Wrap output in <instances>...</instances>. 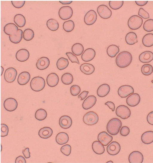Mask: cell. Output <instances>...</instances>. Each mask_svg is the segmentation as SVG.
Segmentation results:
<instances>
[{"label":"cell","instance_id":"cell-49","mask_svg":"<svg viewBox=\"0 0 153 163\" xmlns=\"http://www.w3.org/2000/svg\"><path fill=\"white\" fill-rule=\"evenodd\" d=\"M1 136L4 137L7 136L8 134L9 129L8 126L4 124H1Z\"/></svg>","mask_w":153,"mask_h":163},{"label":"cell","instance_id":"cell-33","mask_svg":"<svg viewBox=\"0 0 153 163\" xmlns=\"http://www.w3.org/2000/svg\"><path fill=\"white\" fill-rule=\"evenodd\" d=\"M23 31L21 29H19L17 32L12 35L9 36L10 41L14 44L20 42L22 38Z\"/></svg>","mask_w":153,"mask_h":163},{"label":"cell","instance_id":"cell-35","mask_svg":"<svg viewBox=\"0 0 153 163\" xmlns=\"http://www.w3.org/2000/svg\"><path fill=\"white\" fill-rule=\"evenodd\" d=\"M120 51L119 48L117 46L112 44L109 45L107 49V53L111 57H115Z\"/></svg>","mask_w":153,"mask_h":163},{"label":"cell","instance_id":"cell-46","mask_svg":"<svg viewBox=\"0 0 153 163\" xmlns=\"http://www.w3.org/2000/svg\"><path fill=\"white\" fill-rule=\"evenodd\" d=\"M123 1H109L110 7L113 10H117L121 8L123 5Z\"/></svg>","mask_w":153,"mask_h":163},{"label":"cell","instance_id":"cell-47","mask_svg":"<svg viewBox=\"0 0 153 163\" xmlns=\"http://www.w3.org/2000/svg\"><path fill=\"white\" fill-rule=\"evenodd\" d=\"M71 146L70 145L66 144L63 145L61 147L60 151L63 154L68 156L71 154Z\"/></svg>","mask_w":153,"mask_h":163},{"label":"cell","instance_id":"cell-16","mask_svg":"<svg viewBox=\"0 0 153 163\" xmlns=\"http://www.w3.org/2000/svg\"><path fill=\"white\" fill-rule=\"evenodd\" d=\"M140 97L137 93H134L128 96L126 99V102L128 106L134 107L140 103Z\"/></svg>","mask_w":153,"mask_h":163},{"label":"cell","instance_id":"cell-4","mask_svg":"<svg viewBox=\"0 0 153 163\" xmlns=\"http://www.w3.org/2000/svg\"><path fill=\"white\" fill-rule=\"evenodd\" d=\"M99 120L98 115L92 111L86 113L83 116V121L86 125H94L97 123Z\"/></svg>","mask_w":153,"mask_h":163},{"label":"cell","instance_id":"cell-13","mask_svg":"<svg viewBox=\"0 0 153 163\" xmlns=\"http://www.w3.org/2000/svg\"><path fill=\"white\" fill-rule=\"evenodd\" d=\"M107 151L109 154L114 155L118 154L120 151L121 147L119 143L115 141L111 143L107 147Z\"/></svg>","mask_w":153,"mask_h":163},{"label":"cell","instance_id":"cell-53","mask_svg":"<svg viewBox=\"0 0 153 163\" xmlns=\"http://www.w3.org/2000/svg\"><path fill=\"white\" fill-rule=\"evenodd\" d=\"M13 6L16 8H20L25 5V1H11Z\"/></svg>","mask_w":153,"mask_h":163},{"label":"cell","instance_id":"cell-1","mask_svg":"<svg viewBox=\"0 0 153 163\" xmlns=\"http://www.w3.org/2000/svg\"><path fill=\"white\" fill-rule=\"evenodd\" d=\"M132 59L131 54L127 51H123L117 56L115 62L117 65L120 68L127 67L131 62Z\"/></svg>","mask_w":153,"mask_h":163},{"label":"cell","instance_id":"cell-32","mask_svg":"<svg viewBox=\"0 0 153 163\" xmlns=\"http://www.w3.org/2000/svg\"><path fill=\"white\" fill-rule=\"evenodd\" d=\"M125 41L129 45H133L138 42L137 35L134 32H129L125 36Z\"/></svg>","mask_w":153,"mask_h":163},{"label":"cell","instance_id":"cell-60","mask_svg":"<svg viewBox=\"0 0 153 163\" xmlns=\"http://www.w3.org/2000/svg\"><path fill=\"white\" fill-rule=\"evenodd\" d=\"M60 3L63 5L69 4L72 2V1H59Z\"/></svg>","mask_w":153,"mask_h":163},{"label":"cell","instance_id":"cell-57","mask_svg":"<svg viewBox=\"0 0 153 163\" xmlns=\"http://www.w3.org/2000/svg\"><path fill=\"white\" fill-rule=\"evenodd\" d=\"M88 91H84L82 92L78 96V98H81V100H82L85 99L87 96Z\"/></svg>","mask_w":153,"mask_h":163},{"label":"cell","instance_id":"cell-6","mask_svg":"<svg viewBox=\"0 0 153 163\" xmlns=\"http://www.w3.org/2000/svg\"><path fill=\"white\" fill-rule=\"evenodd\" d=\"M116 115L123 119H126L131 115V112L129 108L125 105L118 106L116 110Z\"/></svg>","mask_w":153,"mask_h":163},{"label":"cell","instance_id":"cell-63","mask_svg":"<svg viewBox=\"0 0 153 163\" xmlns=\"http://www.w3.org/2000/svg\"><path fill=\"white\" fill-rule=\"evenodd\" d=\"M151 82L152 83H153V80L151 81Z\"/></svg>","mask_w":153,"mask_h":163},{"label":"cell","instance_id":"cell-10","mask_svg":"<svg viewBox=\"0 0 153 163\" xmlns=\"http://www.w3.org/2000/svg\"><path fill=\"white\" fill-rule=\"evenodd\" d=\"M134 92L132 87L128 85H124L120 86L118 90V95L122 98H125Z\"/></svg>","mask_w":153,"mask_h":163},{"label":"cell","instance_id":"cell-15","mask_svg":"<svg viewBox=\"0 0 153 163\" xmlns=\"http://www.w3.org/2000/svg\"><path fill=\"white\" fill-rule=\"evenodd\" d=\"M97 139L103 146H106L112 141L113 137L106 132L103 131L98 134Z\"/></svg>","mask_w":153,"mask_h":163},{"label":"cell","instance_id":"cell-19","mask_svg":"<svg viewBox=\"0 0 153 163\" xmlns=\"http://www.w3.org/2000/svg\"><path fill=\"white\" fill-rule=\"evenodd\" d=\"M72 123L71 118L67 115H64L60 117L59 120L60 126L64 129H68L71 127Z\"/></svg>","mask_w":153,"mask_h":163},{"label":"cell","instance_id":"cell-21","mask_svg":"<svg viewBox=\"0 0 153 163\" xmlns=\"http://www.w3.org/2000/svg\"><path fill=\"white\" fill-rule=\"evenodd\" d=\"M139 59L143 63L150 62L153 60V53L149 51H144L140 55Z\"/></svg>","mask_w":153,"mask_h":163},{"label":"cell","instance_id":"cell-41","mask_svg":"<svg viewBox=\"0 0 153 163\" xmlns=\"http://www.w3.org/2000/svg\"><path fill=\"white\" fill-rule=\"evenodd\" d=\"M47 113L46 111L43 109H39L36 111L35 116L37 120L42 121L45 119L47 117Z\"/></svg>","mask_w":153,"mask_h":163},{"label":"cell","instance_id":"cell-26","mask_svg":"<svg viewBox=\"0 0 153 163\" xmlns=\"http://www.w3.org/2000/svg\"><path fill=\"white\" fill-rule=\"evenodd\" d=\"M110 91V87L107 84H103L100 86L97 90V94L98 96L101 97L107 95Z\"/></svg>","mask_w":153,"mask_h":163},{"label":"cell","instance_id":"cell-7","mask_svg":"<svg viewBox=\"0 0 153 163\" xmlns=\"http://www.w3.org/2000/svg\"><path fill=\"white\" fill-rule=\"evenodd\" d=\"M73 11L69 6H64L59 9L58 14L60 18L63 20H66L70 18L72 16Z\"/></svg>","mask_w":153,"mask_h":163},{"label":"cell","instance_id":"cell-2","mask_svg":"<svg viewBox=\"0 0 153 163\" xmlns=\"http://www.w3.org/2000/svg\"><path fill=\"white\" fill-rule=\"evenodd\" d=\"M122 125L121 121L117 118H113L109 120L106 125L107 132L111 135L117 134Z\"/></svg>","mask_w":153,"mask_h":163},{"label":"cell","instance_id":"cell-31","mask_svg":"<svg viewBox=\"0 0 153 163\" xmlns=\"http://www.w3.org/2000/svg\"><path fill=\"white\" fill-rule=\"evenodd\" d=\"M53 132V130L50 128L45 127L40 129L38 132V134L42 138L47 139L52 135Z\"/></svg>","mask_w":153,"mask_h":163},{"label":"cell","instance_id":"cell-18","mask_svg":"<svg viewBox=\"0 0 153 163\" xmlns=\"http://www.w3.org/2000/svg\"><path fill=\"white\" fill-rule=\"evenodd\" d=\"M97 101L96 97L93 95L89 96L84 101L82 107L85 110H88L92 108L96 104Z\"/></svg>","mask_w":153,"mask_h":163},{"label":"cell","instance_id":"cell-43","mask_svg":"<svg viewBox=\"0 0 153 163\" xmlns=\"http://www.w3.org/2000/svg\"><path fill=\"white\" fill-rule=\"evenodd\" d=\"M74 23L72 20H68L65 22L63 24V28L66 32H69L72 31L74 27Z\"/></svg>","mask_w":153,"mask_h":163},{"label":"cell","instance_id":"cell-40","mask_svg":"<svg viewBox=\"0 0 153 163\" xmlns=\"http://www.w3.org/2000/svg\"><path fill=\"white\" fill-rule=\"evenodd\" d=\"M61 80L64 84L69 85L73 82V77L71 74L69 73H66L62 75Z\"/></svg>","mask_w":153,"mask_h":163},{"label":"cell","instance_id":"cell-11","mask_svg":"<svg viewBox=\"0 0 153 163\" xmlns=\"http://www.w3.org/2000/svg\"><path fill=\"white\" fill-rule=\"evenodd\" d=\"M128 159L130 163H142L143 160V156L141 152L135 151L130 153Z\"/></svg>","mask_w":153,"mask_h":163},{"label":"cell","instance_id":"cell-17","mask_svg":"<svg viewBox=\"0 0 153 163\" xmlns=\"http://www.w3.org/2000/svg\"><path fill=\"white\" fill-rule=\"evenodd\" d=\"M96 52L94 49L88 48L85 50L82 54L81 59L84 61L89 62L94 58Z\"/></svg>","mask_w":153,"mask_h":163},{"label":"cell","instance_id":"cell-44","mask_svg":"<svg viewBox=\"0 0 153 163\" xmlns=\"http://www.w3.org/2000/svg\"><path fill=\"white\" fill-rule=\"evenodd\" d=\"M23 36L24 40L26 41H29L33 38L34 32L32 29H27L24 30Z\"/></svg>","mask_w":153,"mask_h":163},{"label":"cell","instance_id":"cell-27","mask_svg":"<svg viewBox=\"0 0 153 163\" xmlns=\"http://www.w3.org/2000/svg\"><path fill=\"white\" fill-rule=\"evenodd\" d=\"M81 71L85 74L90 75L95 71V68L92 64L88 63H84L80 67Z\"/></svg>","mask_w":153,"mask_h":163},{"label":"cell","instance_id":"cell-38","mask_svg":"<svg viewBox=\"0 0 153 163\" xmlns=\"http://www.w3.org/2000/svg\"><path fill=\"white\" fill-rule=\"evenodd\" d=\"M69 62L68 59L64 57H61L57 61L56 65L57 68L60 70H64L68 66Z\"/></svg>","mask_w":153,"mask_h":163},{"label":"cell","instance_id":"cell-20","mask_svg":"<svg viewBox=\"0 0 153 163\" xmlns=\"http://www.w3.org/2000/svg\"><path fill=\"white\" fill-rule=\"evenodd\" d=\"M30 56L29 51L25 49H21L18 50L16 54V58L17 60L24 62L27 60Z\"/></svg>","mask_w":153,"mask_h":163},{"label":"cell","instance_id":"cell-51","mask_svg":"<svg viewBox=\"0 0 153 163\" xmlns=\"http://www.w3.org/2000/svg\"><path fill=\"white\" fill-rule=\"evenodd\" d=\"M138 14L144 19H147L149 17V14L142 8H140Z\"/></svg>","mask_w":153,"mask_h":163},{"label":"cell","instance_id":"cell-5","mask_svg":"<svg viewBox=\"0 0 153 163\" xmlns=\"http://www.w3.org/2000/svg\"><path fill=\"white\" fill-rule=\"evenodd\" d=\"M143 23V20L141 17L137 15H134L128 19V25L131 29L136 30L141 26Z\"/></svg>","mask_w":153,"mask_h":163},{"label":"cell","instance_id":"cell-22","mask_svg":"<svg viewBox=\"0 0 153 163\" xmlns=\"http://www.w3.org/2000/svg\"><path fill=\"white\" fill-rule=\"evenodd\" d=\"M50 63V61L48 58L42 57L37 60L36 63V66L39 70H43L49 66Z\"/></svg>","mask_w":153,"mask_h":163},{"label":"cell","instance_id":"cell-59","mask_svg":"<svg viewBox=\"0 0 153 163\" xmlns=\"http://www.w3.org/2000/svg\"><path fill=\"white\" fill-rule=\"evenodd\" d=\"M148 1H135L136 4L139 6H143L146 5Z\"/></svg>","mask_w":153,"mask_h":163},{"label":"cell","instance_id":"cell-42","mask_svg":"<svg viewBox=\"0 0 153 163\" xmlns=\"http://www.w3.org/2000/svg\"><path fill=\"white\" fill-rule=\"evenodd\" d=\"M141 72L145 75H149L151 74L153 72V67L149 64H144L141 68Z\"/></svg>","mask_w":153,"mask_h":163},{"label":"cell","instance_id":"cell-61","mask_svg":"<svg viewBox=\"0 0 153 163\" xmlns=\"http://www.w3.org/2000/svg\"><path fill=\"white\" fill-rule=\"evenodd\" d=\"M4 71V68L2 67L1 66V75H2V74L3 73Z\"/></svg>","mask_w":153,"mask_h":163},{"label":"cell","instance_id":"cell-8","mask_svg":"<svg viewBox=\"0 0 153 163\" xmlns=\"http://www.w3.org/2000/svg\"><path fill=\"white\" fill-rule=\"evenodd\" d=\"M17 74V71L14 68L10 67L7 68L4 73L5 80L8 83L13 82L15 80Z\"/></svg>","mask_w":153,"mask_h":163},{"label":"cell","instance_id":"cell-24","mask_svg":"<svg viewBox=\"0 0 153 163\" xmlns=\"http://www.w3.org/2000/svg\"><path fill=\"white\" fill-rule=\"evenodd\" d=\"M18 29L17 26L13 23H7L4 27V33L9 36L15 34Z\"/></svg>","mask_w":153,"mask_h":163},{"label":"cell","instance_id":"cell-37","mask_svg":"<svg viewBox=\"0 0 153 163\" xmlns=\"http://www.w3.org/2000/svg\"><path fill=\"white\" fill-rule=\"evenodd\" d=\"M84 50L83 46L79 43H76L72 47L71 51L75 55L79 56L83 53Z\"/></svg>","mask_w":153,"mask_h":163},{"label":"cell","instance_id":"cell-25","mask_svg":"<svg viewBox=\"0 0 153 163\" xmlns=\"http://www.w3.org/2000/svg\"><path fill=\"white\" fill-rule=\"evenodd\" d=\"M30 75L27 71H23L20 73L17 78V82L20 85H24L27 84L30 79Z\"/></svg>","mask_w":153,"mask_h":163},{"label":"cell","instance_id":"cell-48","mask_svg":"<svg viewBox=\"0 0 153 163\" xmlns=\"http://www.w3.org/2000/svg\"><path fill=\"white\" fill-rule=\"evenodd\" d=\"M81 91L80 87L76 85H73L70 88V92L71 95L76 96L78 95Z\"/></svg>","mask_w":153,"mask_h":163},{"label":"cell","instance_id":"cell-36","mask_svg":"<svg viewBox=\"0 0 153 163\" xmlns=\"http://www.w3.org/2000/svg\"><path fill=\"white\" fill-rule=\"evenodd\" d=\"M14 21L16 24L19 27L24 26L26 23V20L24 16L22 14H16L14 17Z\"/></svg>","mask_w":153,"mask_h":163},{"label":"cell","instance_id":"cell-56","mask_svg":"<svg viewBox=\"0 0 153 163\" xmlns=\"http://www.w3.org/2000/svg\"><path fill=\"white\" fill-rule=\"evenodd\" d=\"M22 153L25 158H29L30 157V152H29V149L26 148L22 150Z\"/></svg>","mask_w":153,"mask_h":163},{"label":"cell","instance_id":"cell-45","mask_svg":"<svg viewBox=\"0 0 153 163\" xmlns=\"http://www.w3.org/2000/svg\"><path fill=\"white\" fill-rule=\"evenodd\" d=\"M144 29L147 32L153 31V19H149L146 21L143 25Z\"/></svg>","mask_w":153,"mask_h":163},{"label":"cell","instance_id":"cell-30","mask_svg":"<svg viewBox=\"0 0 153 163\" xmlns=\"http://www.w3.org/2000/svg\"><path fill=\"white\" fill-rule=\"evenodd\" d=\"M68 134L64 132L59 133L56 137V142L59 144L63 145L67 143L69 140Z\"/></svg>","mask_w":153,"mask_h":163},{"label":"cell","instance_id":"cell-54","mask_svg":"<svg viewBox=\"0 0 153 163\" xmlns=\"http://www.w3.org/2000/svg\"><path fill=\"white\" fill-rule=\"evenodd\" d=\"M147 120L150 125H153V111L150 112L147 116Z\"/></svg>","mask_w":153,"mask_h":163},{"label":"cell","instance_id":"cell-50","mask_svg":"<svg viewBox=\"0 0 153 163\" xmlns=\"http://www.w3.org/2000/svg\"><path fill=\"white\" fill-rule=\"evenodd\" d=\"M66 54L68 56L69 60H70L72 62H76L78 64H79V62L77 58L71 52H67L66 53Z\"/></svg>","mask_w":153,"mask_h":163},{"label":"cell","instance_id":"cell-34","mask_svg":"<svg viewBox=\"0 0 153 163\" xmlns=\"http://www.w3.org/2000/svg\"><path fill=\"white\" fill-rule=\"evenodd\" d=\"M143 44L146 47L153 46V34L148 33L146 34L142 38Z\"/></svg>","mask_w":153,"mask_h":163},{"label":"cell","instance_id":"cell-23","mask_svg":"<svg viewBox=\"0 0 153 163\" xmlns=\"http://www.w3.org/2000/svg\"><path fill=\"white\" fill-rule=\"evenodd\" d=\"M59 81L58 75L55 73H52L48 74L47 77L46 82L48 85L51 87L56 86Z\"/></svg>","mask_w":153,"mask_h":163},{"label":"cell","instance_id":"cell-62","mask_svg":"<svg viewBox=\"0 0 153 163\" xmlns=\"http://www.w3.org/2000/svg\"><path fill=\"white\" fill-rule=\"evenodd\" d=\"M108 162H110V163L112 162V163H113V162L111 161H108V162H107V163H108Z\"/></svg>","mask_w":153,"mask_h":163},{"label":"cell","instance_id":"cell-52","mask_svg":"<svg viewBox=\"0 0 153 163\" xmlns=\"http://www.w3.org/2000/svg\"><path fill=\"white\" fill-rule=\"evenodd\" d=\"M130 133V129L127 126H123L120 131V134L123 136H126L128 135Z\"/></svg>","mask_w":153,"mask_h":163},{"label":"cell","instance_id":"cell-12","mask_svg":"<svg viewBox=\"0 0 153 163\" xmlns=\"http://www.w3.org/2000/svg\"><path fill=\"white\" fill-rule=\"evenodd\" d=\"M97 18L96 12L94 10H91L85 14L84 17V21L86 25H91L95 23Z\"/></svg>","mask_w":153,"mask_h":163},{"label":"cell","instance_id":"cell-29","mask_svg":"<svg viewBox=\"0 0 153 163\" xmlns=\"http://www.w3.org/2000/svg\"><path fill=\"white\" fill-rule=\"evenodd\" d=\"M93 151L97 154H102L104 153L105 149L103 145L99 141H95L92 145Z\"/></svg>","mask_w":153,"mask_h":163},{"label":"cell","instance_id":"cell-55","mask_svg":"<svg viewBox=\"0 0 153 163\" xmlns=\"http://www.w3.org/2000/svg\"><path fill=\"white\" fill-rule=\"evenodd\" d=\"M26 162L25 158L21 155L17 157L15 161V163H26Z\"/></svg>","mask_w":153,"mask_h":163},{"label":"cell","instance_id":"cell-58","mask_svg":"<svg viewBox=\"0 0 153 163\" xmlns=\"http://www.w3.org/2000/svg\"><path fill=\"white\" fill-rule=\"evenodd\" d=\"M105 105H107L110 109L112 110V111L114 110L115 108V104L113 102L108 101L105 103Z\"/></svg>","mask_w":153,"mask_h":163},{"label":"cell","instance_id":"cell-9","mask_svg":"<svg viewBox=\"0 0 153 163\" xmlns=\"http://www.w3.org/2000/svg\"><path fill=\"white\" fill-rule=\"evenodd\" d=\"M97 11L100 16L104 19H108L112 15L111 10L105 5H101L99 6Z\"/></svg>","mask_w":153,"mask_h":163},{"label":"cell","instance_id":"cell-28","mask_svg":"<svg viewBox=\"0 0 153 163\" xmlns=\"http://www.w3.org/2000/svg\"><path fill=\"white\" fill-rule=\"evenodd\" d=\"M142 142L145 144H149L153 142V131H149L143 133L141 136Z\"/></svg>","mask_w":153,"mask_h":163},{"label":"cell","instance_id":"cell-14","mask_svg":"<svg viewBox=\"0 0 153 163\" xmlns=\"http://www.w3.org/2000/svg\"><path fill=\"white\" fill-rule=\"evenodd\" d=\"M18 103L16 100L13 98L6 99L4 103V107L6 110L9 111L15 110L17 108Z\"/></svg>","mask_w":153,"mask_h":163},{"label":"cell","instance_id":"cell-3","mask_svg":"<svg viewBox=\"0 0 153 163\" xmlns=\"http://www.w3.org/2000/svg\"><path fill=\"white\" fill-rule=\"evenodd\" d=\"M45 85V81L44 79L39 76L33 78L30 83L31 89L36 92L40 91L43 90Z\"/></svg>","mask_w":153,"mask_h":163},{"label":"cell","instance_id":"cell-39","mask_svg":"<svg viewBox=\"0 0 153 163\" xmlns=\"http://www.w3.org/2000/svg\"><path fill=\"white\" fill-rule=\"evenodd\" d=\"M46 25L48 28L52 31L57 30L59 27V24L57 21L53 19H50L47 21Z\"/></svg>","mask_w":153,"mask_h":163}]
</instances>
